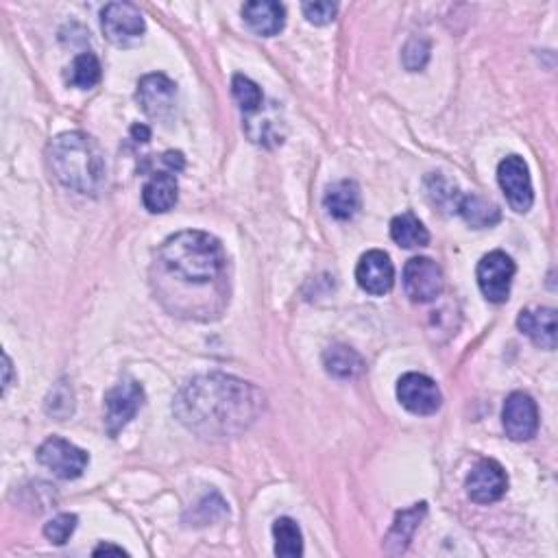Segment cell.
Wrapping results in <instances>:
<instances>
[{
  "instance_id": "cell-24",
  "label": "cell",
  "mask_w": 558,
  "mask_h": 558,
  "mask_svg": "<svg viewBox=\"0 0 558 558\" xmlns=\"http://www.w3.org/2000/svg\"><path fill=\"white\" fill-rule=\"evenodd\" d=\"M68 86L79 88V90H90L96 83L101 81V62L99 57L92 53H81L75 59L66 72Z\"/></svg>"
},
{
  "instance_id": "cell-15",
  "label": "cell",
  "mask_w": 558,
  "mask_h": 558,
  "mask_svg": "<svg viewBox=\"0 0 558 558\" xmlns=\"http://www.w3.org/2000/svg\"><path fill=\"white\" fill-rule=\"evenodd\" d=\"M517 327L532 343L552 351L556 347V310L554 308H528L519 312Z\"/></svg>"
},
{
  "instance_id": "cell-8",
  "label": "cell",
  "mask_w": 558,
  "mask_h": 558,
  "mask_svg": "<svg viewBox=\"0 0 558 558\" xmlns=\"http://www.w3.org/2000/svg\"><path fill=\"white\" fill-rule=\"evenodd\" d=\"M397 399L412 415H434L443 404V395L432 378L423 373H406L397 382Z\"/></svg>"
},
{
  "instance_id": "cell-26",
  "label": "cell",
  "mask_w": 558,
  "mask_h": 558,
  "mask_svg": "<svg viewBox=\"0 0 558 558\" xmlns=\"http://www.w3.org/2000/svg\"><path fill=\"white\" fill-rule=\"evenodd\" d=\"M77 521H79L77 515H70V513L57 515L44 526V537L55 545H64L72 537V532L77 530Z\"/></svg>"
},
{
  "instance_id": "cell-1",
  "label": "cell",
  "mask_w": 558,
  "mask_h": 558,
  "mask_svg": "<svg viewBox=\"0 0 558 558\" xmlns=\"http://www.w3.org/2000/svg\"><path fill=\"white\" fill-rule=\"evenodd\" d=\"M151 273L157 299L177 317L210 321L229 301L227 253L221 240L197 229L168 238Z\"/></svg>"
},
{
  "instance_id": "cell-13",
  "label": "cell",
  "mask_w": 558,
  "mask_h": 558,
  "mask_svg": "<svg viewBox=\"0 0 558 558\" xmlns=\"http://www.w3.org/2000/svg\"><path fill=\"white\" fill-rule=\"evenodd\" d=\"M465 487L467 495L476 504H493L502 500V495L508 489L506 471L497 460H480V463L471 469Z\"/></svg>"
},
{
  "instance_id": "cell-23",
  "label": "cell",
  "mask_w": 558,
  "mask_h": 558,
  "mask_svg": "<svg viewBox=\"0 0 558 558\" xmlns=\"http://www.w3.org/2000/svg\"><path fill=\"white\" fill-rule=\"evenodd\" d=\"M275 554L282 558H297L303 554V535L297 521L290 517H279L273 524Z\"/></svg>"
},
{
  "instance_id": "cell-27",
  "label": "cell",
  "mask_w": 558,
  "mask_h": 558,
  "mask_svg": "<svg viewBox=\"0 0 558 558\" xmlns=\"http://www.w3.org/2000/svg\"><path fill=\"white\" fill-rule=\"evenodd\" d=\"M303 16L308 18V22L323 27V24H330L336 18L338 5L336 3H325V0H317V3H303Z\"/></svg>"
},
{
  "instance_id": "cell-22",
  "label": "cell",
  "mask_w": 558,
  "mask_h": 558,
  "mask_svg": "<svg viewBox=\"0 0 558 558\" xmlns=\"http://www.w3.org/2000/svg\"><path fill=\"white\" fill-rule=\"evenodd\" d=\"M391 238L397 242L399 247L404 249H417L426 247L430 242L428 229L423 227V223L412 212H404L395 216L391 221Z\"/></svg>"
},
{
  "instance_id": "cell-32",
  "label": "cell",
  "mask_w": 558,
  "mask_h": 558,
  "mask_svg": "<svg viewBox=\"0 0 558 558\" xmlns=\"http://www.w3.org/2000/svg\"><path fill=\"white\" fill-rule=\"evenodd\" d=\"M9 384H11V360H9V356L5 354V382H3V393H7Z\"/></svg>"
},
{
  "instance_id": "cell-3",
  "label": "cell",
  "mask_w": 558,
  "mask_h": 558,
  "mask_svg": "<svg viewBox=\"0 0 558 558\" xmlns=\"http://www.w3.org/2000/svg\"><path fill=\"white\" fill-rule=\"evenodd\" d=\"M53 175L70 190L99 194L105 186V157L88 133L70 131L57 136L48 147Z\"/></svg>"
},
{
  "instance_id": "cell-11",
  "label": "cell",
  "mask_w": 558,
  "mask_h": 558,
  "mask_svg": "<svg viewBox=\"0 0 558 558\" xmlns=\"http://www.w3.org/2000/svg\"><path fill=\"white\" fill-rule=\"evenodd\" d=\"M138 101L149 118L166 120L175 112L177 86L166 75L153 72L138 81Z\"/></svg>"
},
{
  "instance_id": "cell-20",
  "label": "cell",
  "mask_w": 558,
  "mask_h": 558,
  "mask_svg": "<svg viewBox=\"0 0 558 558\" xmlns=\"http://www.w3.org/2000/svg\"><path fill=\"white\" fill-rule=\"evenodd\" d=\"M456 212L465 218V223L473 229H487L500 223L502 212L497 205L489 199L480 197V194H469L458 201Z\"/></svg>"
},
{
  "instance_id": "cell-6",
  "label": "cell",
  "mask_w": 558,
  "mask_h": 558,
  "mask_svg": "<svg viewBox=\"0 0 558 558\" xmlns=\"http://www.w3.org/2000/svg\"><path fill=\"white\" fill-rule=\"evenodd\" d=\"M101 27L105 38L116 46H131L136 44L147 24L140 14V9L131 3H109L101 11Z\"/></svg>"
},
{
  "instance_id": "cell-25",
  "label": "cell",
  "mask_w": 558,
  "mask_h": 558,
  "mask_svg": "<svg viewBox=\"0 0 558 558\" xmlns=\"http://www.w3.org/2000/svg\"><path fill=\"white\" fill-rule=\"evenodd\" d=\"M232 94L238 103V107L242 109L245 116H253L258 114L264 103L262 90L258 88V83H253L249 77L245 75H236L232 79Z\"/></svg>"
},
{
  "instance_id": "cell-28",
  "label": "cell",
  "mask_w": 558,
  "mask_h": 558,
  "mask_svg": "<svg viewBox=\"0 0 558 558\" xmlns=\"http://www.w3.org/2000/svg\"><path fill=\"white\" fill-rule=\"evenodd\" d=\"M430 57V46L421 40H412L404 51V64L408 70H421Z\"/></svg>"
},
{
  "instance_id": "cell-18",
  "label": "cell",
  "mask_w": 558,
  "mask_h": 558,
  "mask_svg": "<svg viewBox=\"0 0 558 558\" xmlns=\"http://www.w3.org/2000/svg\"><path fill=\"white\" fill-rule=\"evenodd\" d=\"M179 197V186L173 173H155L147 186L142 188V203L151 214H164L175 208Z\"/></svg>"
},
{
  "instance_id": "cell-31",
  "label": "cell",
  "mask_w": 558,
  "mask_h": 558,
  "mask_svg": "<svg viewBox=\"0 0 558 558\" xmlns=\"http://www.w3.org/2000/svg\"><path fill=\"white\" fill-rule=\"evenodd\" d=\"M101 554H118V556H123V554H127L123 548H116V545H107V543H103V545H99V548L94 550V556H101Z\"/></svg>"
},
{
  "instance_id": "cell-19",
  "label": "cell",
  "mask_w": 558,
  "mask_h": 558,
  "mask_svg": "<svg viewBox=\"0 0 558 558\" xmlns=\"http://www.w3.org/2000/svg\"><path fill=\"white\" fill-rule=\"evenodd\" d=\"M426 513H428L426 502L415 504L412 508H408V511L397 513V517L393 521V528L388 530V535H386V550L393 554L404 552L408 548V541L412 539V535H415L419 521L426 517Z\"/></svg>"
},
{
  "instance_id": "cell-17",
  "label": "cell",
  "mask_w": 558,
  "mask_h": 558,
  "mask_svg": "<svg viewBox=\"0 0 558 558\" xmlns=\"http://www.w3.org/2000/svg\"><path fill=\"white\" fill-rule=\"evenodd\" d=\"M323 205L327 214L336 221H351L360 210V188L356 181L351 179H343L336 181L330 188H327L325 197H323Z\"/></svg>"
},
{
  "instance_id": "cell-21",
  "label": "cell",
  "mask_w": 558,
  "mask_h": 558,
  "mask_svg": "<svg viewBox=\"0 0 558 558\" xmlns=\"http://www.w3.org/2000/svg\"><path fill=\"white\" fill-rule=\"evenodd\" d=\"M323 365L327 373L341 380L356 378V375L365 371V360H362L358 351L347 345H332L330 349H325Z\"/></svg>"
},
{
  "instance_id": "cell-30",
  "label": "cell",
  "mask_w": 558,
  "mask_h": 558,
  "mask_svg": "<svg viewBox=\"0 0 558 558\" xmlns=\"http://www.w3.org/2000/svg\"><path fill=\"white\" fill-rule=\"evenodd\" d=\"M131 136L136 138L138 142H149L151 131H149V127H144V125H133L131 127Z\"/></svg>"
},
{
  "instance_id": "cell-10",
  "label": "cell",
  "mask_w": 558,
  "mask_h": 558,
  "mask_svg": "<svg viewBox=\"0 0 558 558\" xmlns=\"http://www.w3.org/2000/svg\"><path fill=\"white\" fill-rule=\"evenodd\" d=\"M445 277L441 266L430 258H412L404 269L406 297L415 303H430L443 293Z\"/></svg>"
},
{
  "instance_id": "cell-29",
  "label": "cell",
  "mask_w": 558,
  "mask_h": 558,
  "mask_svg": "<svg viewBox=\"0 0 558 558\" xmlns=\"http://www.w3.org/2000/svg\"><path fill=\"white\" fill-rule=\"evenodd\" d=\"M162 162L168 166V168H173V171L177 173V171H181V168H184V155L181 153H164V157H162Z\"/></svg>"
},
{
  "instance_id": "cell-14",
  "label": "cell",
  "mask_w": 558,
  "mask_h": 558,
  "mask_svg": "<svg viewBox=\"0 0 558 558\" xmlns=\"http://www.w3.org/2000/svg\"><path fill=\"white\" fill-rule=\"evenodd\" d=\"M356 279L358 286L373 297L391 293L395 284V266L388 258V253L380 249L367 251L356 266Z\"/></svg>"
},
{
  "instance_id": "cell-16",
  "label": "cell",
  "mask_w": 558,
  "mask_h": 558,
  "mask_svg": "<svg viewBox=\"0 0 558 558\" xmlns=\"http://www.w3.org/2000/svg\"><path fill=\"white\" fill-rule=\"evenodd\" d=\"M242 18L262 38H273L286 24V9L275 0H253L242 5Z\"/></svg>"
},
{
  "instance_id": "cell-4",
  "label": "cell",
  "mask_w": 558,
  "mask_h": 558,
  "mask_svg": "<svg viewBox=\"0 0 558 558\" xmlns=\"http://www.w3.org/2000/svg\"><path fill=\"white\" fill-rule=\"evenodd\" d=\"M144 404V388L136 380H123L105 393V430L116 439Z\"/></svg>"
},
{
  "instance_id": "cell-12",
  "label": "cell",
  "mask_w": 558,
  "mask_h": 558,
  "mask_svg": "<svg viewBox=\"0 0 558 558\" xmlns=\"http://www.w3.org/2000/svg\"><path fill=\"white\" fill-rule=\"evenodd\" d=\"M502 421L508 439L530 441L539 430V410L535 399L526 393L508 395L502 410Z\"/></svg>"
},
{
  "instance_id": "cell-7",
  "label": "cell",
  "mask_w": 558,
  "mask_h": 558,
  "mask_svg": "<svg viewBox=\"0 0 558 558\" xmlns=\"http://www.w3.org/2000/svg\"><path fill=\"white\" fill-rule=\"evenodd\" d=\"M517 266L504 251H491L478 264V286L491 303H504L511 295Z\"/></svg>"
},
{
  "instance_id": "cell-9",
  "label": "cell",
  "mask_w": 558,
  "mask_h": 558,
  "mask_svg": "<svg viewBox=\"0 0 558 558\" xmlns=\"http://www.w3.org/2000/svg\"><path fill=\"white\" fill-rule=\"evenodd\" d=\"M497 181H500V188L504 190L506 199L515 212L524 214L532 208L535 192H532L530 171L524 157L508 155L506 160H502L500 166H497Z\"/></svg>"
},
{
  "instance_id": "cell-2",
  "label": "cell",
  "mask_w": 558,
  "mask_h": 558,
  "mask_svg": "<svg viewBox=\"0 0 558 558\" xmlns=\"http://www.w3.org/2000/svg\"><path fill=\"white\" fill-rule=\"evenodd\" d=\"M264 408L260 388L234 375L210 373L177 393L173 412L181 426L205 439H229L249 430Z\"/></svg>"
},
{
  "instance_id": "cell-5",
  "label": "cell",
  "mask_w": 558,
  "mask_h": 558,
  "mask_svg": "<svg viewBox=\"0 0 558 558\" xmlns=\"http://www.w3.org/2000/svg\"><path fill=\"white\" fill-rule=\"evenodd\" d=\"M38 460L48 471H53L57 478L75 480L86 471L90 456L86 450H81L75 443L62 439V436H51V439H46L40 445Z\"/></svg>"
}]
</instances>
